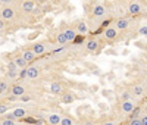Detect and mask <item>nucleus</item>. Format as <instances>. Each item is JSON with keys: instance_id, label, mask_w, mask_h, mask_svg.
Here are the masks:
<instances>
[{"instance_id": "obj_22", "label": "nucleus", "mask_w": 147, "mask_h": 125, "mask_svg": "<svg viewBox=\"0 0 147 125\" xmlns=\"http://www.w3.org/2000/svg\"><path fill=\"white\" fill-rule=\"evenodd\" d=\"M74 100H75V96H74L72 93H68V91H63L62 94H60V102L62 103H72Z\"/></svg>"}, {"instance_id": "obj_6", "label": "nucleus", "mask_w": 147, "mask_h": 125, "mask_svg": "<svg viewBox=\"0 0 147 125\" xmlns=\"http://www.w3.org/2000/svg\"><path fill=\"white\" fill-rule=\"evenodd\" d=\"M19 68L13 64V62H9V65H7V72H6V77L7 80H12V81H15L19 78Z\"/></svg>"}, {"instance_id": "obj_18", "label": "nucleus", "mask_w": 147, "mask_h": 125, "mask_svg": "<svg viewBox=\"0 0 147 125\" xmlns=\"http://www.w3.org/2000/svg\"><path fill=\"white\" fill-rule=\"evenodd\" d=\"M12 62H13V64H15L19 69H25V68H28V62L24 59L22 55H15L13 59H12Z\"/></svg>"}, {"instance_id": "obj_29", "label": "nucleus", "mask_w": 147, "mask_h": 125, "mask_svg": "<svg viewBox=\"0 0 147 125\" xmlns=\"http://www.w3.org/2000/svg\"><path fill=\"white\" fill-rule=\"evenodd\" d=\"M132 91H125L124 94H122V100H131L132 99Z\"/></svg>"}, {"instance_id": "obj_27", "label": "nucleus", "mask_w": 147, "mask_h": 125, "mask_svg": "<svg viewBox=\"0 0 147 125\" xmlns=\"http://www.w3.org/2000/svg\"><path fill=\"white\" fill-rule=\"evenodd\" d=\"M129 125H143V119H141V118H137V116H134V118L129 121Z\"/></svg>"}, {"instance_id": "obj_16", "label": "nucleus", "mask_w": 147, "mask_h": 125, "mask_svg": "<svg viewBox=\"0 0 147 125\" xmlns=\"http://www.w3.org/2000/svg\"><path fill=\"white\" fill-rule=\"evenodd\" d=\"M27 115H28V112H27V109H24V107H15L13 110H12V114H10V116L13 118V119H22V118H27Z\"/></svg>"}, {"instance_id": "obj_14", "label": "nucleus", "mask_w": 147, "mask_h": 125, "mask_svg": "<svg viewBox=\"0 0 147 125\" xmlns=\"http://www.w3.org/2000/svg\"><path fill=\"white\" fill-rule=\"evenodd\" d=\"M99 47H100V41L97 39H88L87 41H85V49H87V52H90V53L97 52Z\"/></svg>"}, {"instance_id": "obj_34", "label": "nucleus", "mask_w": 147, "mask_h": 125, "mask_svg": "<svg viewBox=\"0 0 147 125\" xmlns=\"http://www.w3.org/2000/svg\"><path fill=\"white\" fill-rule=\"evenodd\" d=\"M102 125H116L115 122H112V121H106V122H103Z\"/></svg>"}, {"instance_id": "obj_8", "label": "nucleus", "mask_w": 147, "mask_h": 125, "mask_svg": "<svg viewBox=\"0 0 147 125\" xmlns=\"http://www.w3.org/2000/svg\"><path fill=\"white\" fill-rule=\"evenodd\" d=\"M127 12H128L131 16H137V15H140L141 12H143V5L140 2H137V0H134V2H131L128 5Z\"/></svg>"}, {"instance_id": "obj_24", "label": "nucleus", "mask_w": 147, "mask_h": 125, "mask_svg": "<svg viewBox=\"0 0 147 125\" xmlns=\"http://www.w3.org/2000/svg\"><path fill=\"white\" fill-rule=\"evenodd\" d=\"M66 43H68L66 37L63 35V32H62V31H59V32L56 34V44H59V46H65Z\"/></svg>"}, {"instance_id": "obj_1", "label": "nucleus", "mask_w": 147, "mask_h": 125, "mask_svg": "<svg viewBox=\"0 0 147 125\" xmlns=\"http://www.w3.org/2000/svg\"><path fill=\"white\" fill-rule=\"evenodd\" d=\"M0 14H2V19H5V21H15L18 16V10L15 6L6 5L0 9Z\"/></svg>"}, {"instance_id": "obj_20", "label": "nucleus", "mask_w": 147, "mask_h": 125, "mask_svg": "<svg viewBox=\"0 0 147 125\" xmlns=\"http://www.w3.org/2000/svg\"><path fill=\"white\" fill-rule=\"evenodd\" d=\"M9 91H10V85H9V81H7V80H0V97L6 96Z\"/></svg>"}, {"instance_id": "obj_37", "label": "nucleus", "mask_w": 147, "mask_h": 125, "mask_svg": "<svg viewBox=\"0 0 147 125\" xmlns=\"http://www.w3.org/2000/svg\"><path fill=\"white\" fill-rule=\"evenodd\" d=\"M0 18H2V14H0Z\"/></svg>"}, {"instance_id": "obj_23", "label": "nucleus", "mask_w": 147, "mask_h": 125, "mask_svg": "<svg viewBox=\"0 0 147 125\" xmlns=\"http://www.w3.org/2000/svg\"><path fill=\"white\" fill-rule=\"evenodd\" d=\"M0 125H19V122H18V119H13L12 116H7V118L0 119Z\"/></svg>"}, {"instance_id": "obj_36", "label": "nucleus", "mask_w": 147, "mask_h": 125, "mask_svg": "<svg viewBox=\"0 0 147 125\" xmlns=\"http://www.w3.org/2000/svg\"><path fill=\"white\" fill-rule=\"evenodd\" d=\"M19 125H35V124H19Z\"/></svg>"}, {"instance_id": "obj_32", "label": "nucleus", "mask_w": 147, "mask_h": 125, "mask_svg": "<svg viewBox=\"0 0 147 125\" xmlns=\"http://www.w3.org/2000/svg\"><path fill=\"white\" fill-rule=\"evenodd\" d=\"M81 125H96V124H94V122H91V121H84Z\"/></svg>"}, {"instance_id": "obj_19", "label": "nucleus", "mask_w": 147, "mask_h": 125, "mask_svg": "<svg viewBox=\"0 0 147 125\" xmlns=\"http://www.w3.org/2000/svg\"><path fill=\"white\" fill-rule=\"evenodd\" d=\"M50 91L53 93V94H56V96H60L63 91H65V89H63V85H62V82H59V81H53L52 84H50Z\"/></svg>"}, {"instance_id": "obj_3", "label": "nucleus", "mask_w": 147, "mask_h": 125, "mask_svg": "<svg viewBox=\"0 0 147 125\" xmlns=\"http://www.w3.org/2000/svg\"><path fill=\"white\" fill-rule=\"evenodd\" d=\"M102 35H103V39L107 43H113L118 39V35H119V30L115 27V25H109L107 28H105V31H103Z\"/></svg>"}, {"instance_id": "obj_4", "label": "nucleus", "mask_w": 147, "mask_h": 125, "mask_svg": "<svg viewBox=\"0 0 147 125\" xmlns=\"http://www.w3.org/2000/svg\"><path fill=\"white\" fill-rule=\"evenodd\" d=\"M91 14H93V18L102 19V18H105L107 15V9H106V6H103L100 3H96L91 7Z\"/></svg>"}, {"instance_id": "obj_5", "label": "nucleus", "mask_w": 147, "mask_h": 125, "mask_svg": "<svg viewBox=\"0 0 147 125\" xmlns=\"http://www.w3.org/2000/svg\"><path fill=\"white\" fill-rule=\"evenodd\" d=\"M41 77V69L35 65H28L27 68V80L34 81V80H38Z\"/></svg>"}, {"instance_id": "obj_12", "label": "nucleus", "mask_w": 147, "mask_h": 125, "mask_svg": "<svg viewBox=\"0 0 147 125\" xmlns=\"http://www.w3.org/2000/svg\"><path fill=\"white\" fill-rule=\"evenodd\" d=\"M62 32H63V35L66 37L68 43H72V41H75L77 35H78V32H77L75 27H65V28L62 30Z\"/></svg>"}, {"instance_id": "obj_2", "label": "nucleus", "mask_w": 147, "mask_h": 125, "mask_svg": "<svg viewBox=\"0 0 147 125\" xmlns=\"http://www.w3.org/2000/svg\"><path fill=\"white\" fill-rule=\"evenodd\" d=\"M31 49H32V52H34L37 56H41V55H44L46 52H49V50L52 49V44L49 43V41H46V40H43V41L34 43V44L31 46Z\"/></svg>"}, {"instance_id": "obj_31", "label": "nucleus", "mask_w": 147, "mask_h": 125, "mask_svg": "<svg viewBox=\"0 0 147 125\" xmlns=\"http://www.w3.org/2000/svg\"><path fill=\"white\" fill-rule=\"evenodd\" d=\"M140 34L141 35H147V27H141L140 28Z\"/></svg>"}, {"instance_id": "obj_30", "label": "nucleus", "mask_w": 147, "mask_h": 125, "mask_svg": "<svg viewBox=\"0 0 147 125\" xmlns=\"http://www.w3.org/2000/svg\"><path fill=\"white\" fill-rule=\"evenodd\" d=\"M19 78H27V68L19 71Z\"/></svg>"}, {"instance_id": "obj_13", "label": "nucleus", "mask_w": 147, "mask_h": 125, "mask_svg": "<svg viewBox=\"0 0 147 125\" xmlns=\"http://www.w3.org/2000/svg\"><path fill=\"white\" fill-rule=\"evenodd\" d=\"M75 30H77L78 35H87L90 32V27H88L87 21H78L75 24Z\"/></svg>"}, {"instance_id": "obj_28", "label": "nucleus", "mask_w": 147, "mask_h": 125, "mask_svg": "<svg viewBox=\"0 0 147 125\" xmlns=\"http://www.w3.org/2000/svg\"><path fill=\"white\" fill-rule=\"evenodd\" d=\"M6 31V21L0 18V34H3Z\"/></svg>"}, {"instance_id": "obj_38", "label": "nucleus", "mask_w": 147, "mask_h": 125, "mask_svg": "<svg viewBox=\"0 0 147 125\" xmlns=\"http://www.w3.org/2000/svg\"><path fill=\"white\" fill-rule=\"evenodd\" d=\"M146 96H147V91H146Z\"/></svg>"}, {"instance_id": "obj_10", "label": "nucleus", "mask_w": 147, "mask_h": 125, "mask_svg": "<svg viewBox=\"0 0 147 125\" xmlns=\"http://www.w3.org/2000/svg\"><path fill=\"white\" fill-rule=\"evenodd\" d=\"M131 24H132V19L131 18H118L113 25L119 31H124V30H127V28L131 27Z\"/></svg>"}, {"instance_id": "obj_21", "label": "nucleus", "mask_w": 147, "mask_h": 125, "mask_svg": "<svg viewBox=\"0 0 147 125\" xmlns=\"http://www.w3.org/2000/svg\"><path fill=\"white\" fill-rule=\"evenodd\" d=\"M132 94L137 96V97H141V96H146V87L143 84H137L132 87Z\"/></svg>"}, {"instance_id": "obj_9", "label": "nucleus", "mask_w": 147, "mask_h": 125, "mask_svg": "<svg viewBox=\"0 0 147 125\" xmlns=\"http://www.w3.org/2000/svg\"><path fill=\"white\" fill-rule=\"evenodd\" d=\"M134 109H136V102L131 99V100H122L121 102V110H122V114H125V115H129L134 112Z\"/></svg>"}, {"instance_id": "obj_33", "label": "nucleus", "mask_w": 147, "mask_h": 125, "mask_svg": "<svg viewBox=\"0 0 147 125\" xmlns=\"http://www.w3.org/2000/svg\"><path fill=\"white\" fill-rule=\"evenodd\" d=\"M141 119H143V125H147V115H143Z\"/></svg>"}, {"instance_id": "obj_11", "label": "nucleus", "mask_w": 147, "mask_h": 125, "mask_svg": "<svg viewBox=\"0 0 147 125\" xmlns=\"http://www.w3.org/2000/svg\"><path fill=\"white\" fill-rule=\"evenodd\" d=\"M19 7L24 14H32V12H35V2L34 0H24V2H21Z\"/></svg>"}, {"instance_id": "obj_26", "label": "nucleus", "mask_w": 147, "mask_h": 125, "mask_svg": "<svg viewBox=\"0 0 147 125\" xmlns=\"http://www.w3.org/2000/svg\"><path fill=\"white\" fill-rule=\"evenodd\" d=\"M9 110H10V106L6 102H0V116H5Z\"/></svg>"}, {"instance_id": "obj_25", "label": "nucleus", "mask_w": 147, "mask_h": 125, "mask_svg": "<svg viewBox=\"0 0 147 125\" xmlns=\"http://www.w3.org/2000/svg\"><path fill=\"white\" fill-rule=\"evenodd\" d=\"M60 125H75V121H74V118H71L69 115H63L62 121H60Z\"/></svg>"}, {"instance_id": "obj_7", "label": "nucleus", "mask_w": 147, "mask_h": 125, "mask_svg": "<svg viewBox=\"0 0 147 125\" xmlns=\"http://www.w3.org/2000/svg\"><path fill=\"white\" fill-rule=\"evenodd\" d=\"M10 94H12V97H24V96L27 94V87L24 85V84L16 82V84L12 85V89H10Z\"/></svg>"}, {"instance_id": "obj_39", "label": "nucleus", "mask_w": 147, "mask_h": 125, "mask_svg": "<svg viewBox=\"0 0 147 125\" xmlns=\"http://www.w3.org/2000/svg\"><path fill=\"white\" fill-rule=\"evenodd\" d=\"M146 110H147V107H146Z\"/></svg>"}, {"instance_id": "obj_15", "label": "nucleus", "mask_w": 147, "mask_h": 125, "mask_svg": "<svg viewBox=\"0 0 147 125\" xmlns=\"http://www.w3.org/2000/svg\"><path fill=\"white\" fill-rule=\"evenodd\" d=\"M62 116L60 114H56V112H53V114H47L46 116V121L49 125H60V121H62Z\"/></svg>"}, {"instance_id": "obj_17", "label": "nucleus", "mask_w": 147, "mask_h": 125, "mask_svg": "<svg viewBox=\"0 0 147 125\" xmlns=\"http://www.w3.org/2000/svg\"><path fill=\"white\" fill-rule=\"evenodd\" d=\"M21 55L24 56V59L28 62V65H31L32 62L35 60V57H37V55L32 52V49H31V47H30V49H24L22 52H21Z\"/></svg>"}, {"instance_id": "obj_35", "label": "nucleus", "mask_w": 147, "mask_h": 125, "mask_svg": "<svg viewBox=\"0 0 147 125\" xmlns=\"http://www.w3.org/2000/svg\"><path fill=\"white\" fill-rule=\"evenodd\" d=\"M2 3H6V5H12V0H0Z\"/></svg>"}]
</instances>
